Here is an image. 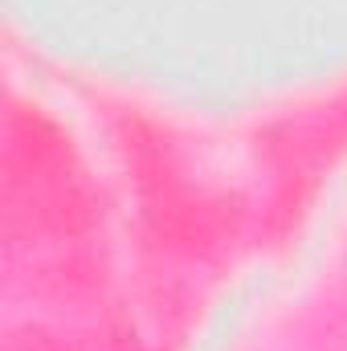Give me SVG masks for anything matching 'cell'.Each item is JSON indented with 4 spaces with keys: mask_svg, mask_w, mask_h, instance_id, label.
<instances>
[{
    "mask_svg": "<svg viewBox=\"0 0 347 351\" xmlns=\"http://www.w3.org/2000/svg\"><path fill=\"white\" fill-rule=\"evenodd\" d=\"M258 147L278 176L319 180V172L331 168L347 152V90L307 114H286L270 123Z\"/></svg>",
    "mask_w": 347,
    "mask_h": 351,
    "instance_id": "6da1fadb",
    "label": "cell"
},
{
    "mask_svg": "<svg viewBox=\"0 0 347 351\" xmlns=\"http://www.w3.org/2000/svg\"><path fill=\"white\" fill-rule=\"evenodd\" d=\"M74 164L70 139L37 106H12L4 114V192H33L66 180Z\"/></svg>",
    "mask_w": 347,
    "mask_h": 351,
    "instance_id": "7a4b0ae2",
    "label": "cell"
},
{
    "mask_svg": "<svg viewBox=\"0 0 347 351\" xmlns=\"http://www.w3.org/2000/svg\"><path fill=\"white\" fill-rule=\"evenodd\" d=\"M98 286H102V262L74 241H66L62 254L37 262V269L29 274V290H37L49 302H82Z\"/></svg>",
    "mask_w": 347,
    "mask_h": 351,
    "instance_id": "3957f363",
    "label": "cell"
},
{
    "mask_svg": "<svg viewBox=\"0 0 347 351\" xmlns=\"http://www.w3.org/2000/svg\"><path fill=\"white\" fill-rule=\"evenodd\" d=\"M4 351H82V348H78L74 339L49 331V327H33V323H25V327L8 331Z\"/></svg>",
    "mask_w": 347,
    "mask_h": 351,
    "instance_id": "277c9868",
    "label": "cell"
},
{
    "mask_svg": "<svg viewBox=\"0 0 347 351\" xmlns=\"http://www.w3.org/2000/svg\"><path fill=\"white\" fill-rule=\"evenodd\" d=\"M98 351H143V343L135 339L131 323H123L119 315H110L106 327H102V343H98Z\"/></svg>",
    "mask_w": 347,
    "mask_h": 351,
    "instance_id": "5b68a950",
    "label": "cell"
}]
</instances>
